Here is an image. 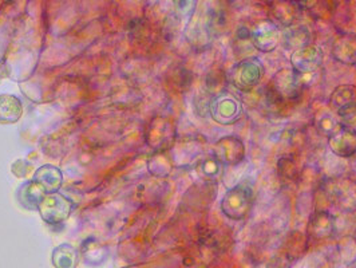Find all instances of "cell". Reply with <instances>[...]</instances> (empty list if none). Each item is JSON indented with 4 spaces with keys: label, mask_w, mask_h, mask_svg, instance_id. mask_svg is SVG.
Instances as JSON below:
<instances>
[{
    "label": "cell",
    "mask_w": 356,
    "mask_h": 268,
    "mask_svg": "<svg viewBox=\"0 0 356 268\" xmlns=\"http://www.w3.org/2000/svg\"><path fill=\"white\" fill-rule=\"evenodd\" d=\"M277 173L280 179L288 182H296L300 178V171L291 157H282L277 161Z\"/></svg>",
    "instance_id": "obj_14"
},
{
    "label": "cell",
    "mask_w": 356,
    "mask_h": 268,
    "mask_svg": "<svg viewBox=\"0 0 356 268\" xmlns=\"http://www.w3.org/2000/svg\"><path fill=\"white\" fill-rule=\"evenodd\" d=\"M302 74L293 69H282L276 72L269 85L268 97L273 104H288L295 102L300 98L303 91Z\"/></svg>",
    "instance_id": "obj_1"
},
{
    "label": "cell",
    "mask_w": 356,
    "mask_h": 268,
    "mask_svg": "<svg viewBox=\"0 0 356 268\" xmlns=\"http://www.w3.org/2000/svg\"><path fill=\"white\" fill-rule=\"evenodd\" d=\"M323 52L321 47L315 45L304 46L299 50H295L291 54L292 69L299 74H311L321 69L323 65Z\"/></svg>",
    "instance_id": "obj_7"
},
{
    "label": "cell",
    "mask_w": 356,
    "mask_h": 268,
    "mask_svg": "<svg viewBox=\"0 0 356 268\" xmlns=\"http://www.w3.org/2000/svg\"><path fill=\"white\" fill-rule=\"evenodd\" d=\"M211 116L217 124L233 125L236 124L243 113L240 100L229 91H220L211 102Z\"/></svg>",
    "instance_id": "obj_4"
},
{
    "label": "cell",
    "mask_w": 356,
    "mask_h": 268,
    "mask_svg": "<svg viewBox=\"0 0 356 268\" xmlns=\"http://www.w3.org/2000/svg\"><path fill=\"white\" fill-rule=\"evenodd\" d=\"M328 146L331 152L341 157L350 159L356 155V133L346 127H340L338 132L328 136Z\"/></svg>",
    "instance_id": "obj_9"
},
{
    "label": "cell",
    "mask_w": 356,
    "mask_h": 268,
    "mask_svg": "<svg viewBox=\"0 0 356 268\" xmlns=\"http://www.w3.org/2000/svg\"><path fill=\"white\" fill-rule=\"evenodd\" d=\"M264 74V65L257 58H247L232 68L228 74V81L234 89L250 93L261 82Z\"/></svg>",
    "instance_id": "obj_2"
},
{
    "label": "cell",
    "mask_w": 356,
    "mask_h": 268,
    "mask_svg": "<svg viewBox=\"0 0 356 268\" xmlns=\"http://www.w3.org/2000/svg\"><path fill=\"white\" fill-rule=\"evenodd\" d=\"M332 58L347 66H356V34L344 33L337 36L332 43Z\"/></svg>",
    "instance_id": "obj_10"
},
{
    "label": "cell",
    "mask_w": 356,
    "mask_h": 268,
    "mask_svg": "<svg viewBox=\"0 0 356 268\" xmlns=\"http://www.w3.org/2000/svg\"><path fill=\"white\" fill-rule=\"evenodd\" d=\"M253 204V192L250 185L241 182L228 189L221 200V212L225 217L238 221L250 214Z\"/></svg>",
    "instance_id": "obj_3"
},
{
    "label": "cell",
    "mask_w": 356,
    "mask_h": 268,
    "mask_svg": "<svg viewBox=\"0 0 356 268\" xmlns=\"http://www.w3.org/2000/svg\"><path fill=\"white\" fill-rule=\"evenodd\" d=\"M202 171H204V175L207 178L218 179V176L221 175V171H222V164L217 160L214 156H212L211 159H208L202 164Z\"/></svg>",
    "instance_id": "obj_16"
},
{
    "label": "cell",
    "mask_w": 356,
    "mask_h": 268,
    "mask_svg": "<svg viewBox=\"0 0 356 268\" xmlns=\"http://www.w3.org/2000/svg\"><path fill=\"white\" fill-rule=\"evenodd\" d=\"M330 105L335 111L340 114L346 110L356 107V86L354 85H339L330 95Z\"/></svg>",
    "instance_id": "obj_11"
},
{
    "label": "cell",
    "mask_w": 356,
    "mask_h": 268,
    "mask_svg": "<svg viewBox=\"0 0 356 268\" xmlns=\"http://www.w3.org/2000/svg\"><path fill=\"white\" fill-rule=\"evenodd\" d=\"M311 33L305 26H289L282 34V43L289 50H299L309 45Z\"/></svg>",
    "instance_id": "obj_12"
},
{
    "label": "cell",
    "mask_w": 356,
    "mask_h": 268,
    "mask_svg": "<svg viewBox=\"0 0 356 268\" xmlns=\"http://www.w3.org/2000/svg\"><path fill=\"white\" fill-rule=\"evenodd\" d=\"M337 118L340 125L356 133V107L337 114Z\"/></svg>",
    "instance_id": "obj_17"
},
{
    "label": "cell",
    "mask_w": 356,
    "mask_h": 268,
    "mask_svg": "<svg viewBox=\"0 0 356 268\" xmlns=\"http://www.w3.org/2000/svg\"><path fill=\"white\" fill-rule=\"evenodd\" d=\"M337 231L335 226V217L328 211L319 210L315 211L307 226V233L309 239L314 240H323L331 237Z\"/></svg>",
    "instance_id": "obj_8"
},
{
    "label": "cell",
    "mask_w": 356,
    "mask_h": 268,
    "mask_svg": "<svg viewBox=\"0 0 356 268\" xmlns=\"http://www.w3.org/2000/svg\"><path fill=\"white\" fill-rule=\"evenodd\" d=\"M250 43L260 53H270L282 43V30L273 20H260L250 31Z\"/></svg>",
    "instance_id": "obj_5"
},
{
    "label": "cell",
    "mask_w": 356,
    "mask_h": 268,
    "mask_svg": "<svg viewBox=\"0 0 356 268\" xmlns=\"http://www.w3.org/2000/svg\"><path fill=\"white\" fill-rule=\"evenodd\" d=\"M214 157L222 165H238L245 159V145L237 136H225L214 145Z\"/></svg>",
    "instance_id": "obj_6"
},
{
    "label": "cell",
    "mask_w": 356,
    "mask_h": 268,
    "mask_svg": "<svg viewBox=\"0 0 356 268\" xmlns=\"http://www.w3.org/2000/svg\"><path fill=\"white\" fill-rule=\"evenodd\" d=\"M318 127H319V130H321V133L327 134V137H328V136H331L332 133L338 132L339 129L341 127V125L339 124L338 118L332 117L331 114H324V116L321 117V121L318 123Z\"/></svg>",
    "instance_id": "obj_15"
},
{
    "label": "cell",
    "mask_w": 356,
    "mask_h": 268,
    "mask_svg": "<svg viewBox=\"0 0 356 268\" xmlns=\"http://www.w3.org/2000/svg\"><path fill=\"white\" fill-rule=\"evenodd\" d=\"M296 8L298 6H295V3H275V6H272V17L275 19V23L279 26H283L284 29L289 27L293 24V20L296 19Z\"/></svg>",
    "instance_id": "obj_13"
}]
</instances>
